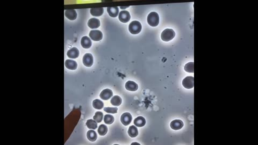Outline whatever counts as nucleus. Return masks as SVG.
Instances as JSON below:
<instances>
[{
	"mask_svg": "<svg viewBox=\"0 0 258 145\" xmlns=\"http://www.w3.org/2000/svg\"><path fill=\"white\" fill-rule=\"evenodd\" d=\"M148 23L151 27H155L159 23V16L157 13L152 12L148 15Z\"/></svg>",
	"mask_w": 258,
	"mask_h": 145,
	"instance_id": "f257e3e1",
	"label": "nucleus"
},
{
	"mask_svg": "<svg viewBox=\"0 0 258 145\" xmlns=\"http://www.w3.org/2000/svg\"><path fill=\"white\" fill-rule=\"evenodd\" d=\"M175 36L174 31L171 29H166L161 33V39L164 41H169L172 40Z\"/></svg>",
	"mask_w": 258,
	"mask_h": 145,
	"instance_id": "f03ea898",
	"label": "nucleus"
},
{
	"mask_svg": "<svg viewBox=\"0 0 258 145\" xmlns=\"http://www.w3.org/2000/svg\"><path fill=\"white\" fill-rule=\"evenodd\" d=\"M141 24L137 20L132 21L129 26V30L130 32L133 34H139L141 30Z\"/></svg>",
	"mask_w": 258,
	"mask_h": 145,
	"instance_id": "7ed1b4c3",
	"label": "nucleus"
},
{
	"mask_svg": "<svg viewBox=\"0 0 258 145\" xmlns=\"http://www.w3.org/2000/svg\"><path fill=\"white\" fill-rule=\"evenodd\" d=\"M182 85L186 89H191L194 87V78L193 76H187L182 81Z\"/></svg>",
	"mask_w": 258,
	"mask_h": 145,
	"instance_id": "20e7f679",
	"label": "nucleus"
},
{
	"mask_svg": "<svg viewBox=\"0 0 258 145\" xmlns=\"http://www.w3.org/2000/svg\"><path fill=\"white\" fill-rule=\"evenodd\" d=\"M89 37L93 41H101L103 38V34L101 31L94 30L91 31L89 33Z\"/></svg>",
	"mask_w": 258,
	"mask_h": 145,
	"instance_id": "39448f33",
	"label": "nucleus"
},
{
	"mask_svg": "<svg viewBox=\"0 0 258 145\" xmlns=\"http://www.w3.org/2000/svg\"><path fill=\"white\" fill-rule=\"evenodd\" d=\"M94 62L93 57L90 53H86L84 56L83 57V64L84 65L88 67H90L93 64Z\"/></svg>",
	"mask_w": 258,
	"mask_h": 145,
	"instance_id": "423d86ee",
	"label": "nucleus"
},
{
	"mask_svg": "<svg viewBox=\"0 0 258 145\" xmlns=\"http://www.w3.org/2000/svg\"><path fill=\"white\" fill-rule=\"evenodd\" d=\"M119 20L122 23H127L130 20L131 16L130 13L126 10L122 11L119 14Z\"/></svg>",
	"mask_w": 258,
	"mask_h": 145,
	"instance_id": "0eeeda50",
	"label": "nucleus"
},
{
	"mask_svg": "<svg viewBox=\"0 0 258 145\" xmlns=\"http://www.w3.org/2000/svg\"><path fill=\"white\" fill-rule=\"evenodd\" d=\"M132 120V116L129 112L124 113L121 116V122L125 126H127V125H129L131 123Z\"/></svg>",
	"mask_w": 258,
	"mask_h": 145,
	"instance_id": "6e6552de",
	"label": "nucleus"
},
{
	"mask_svg": "<svg viewBox=\"0 0 258 145\" xmlns=\"http://www.w3.org/2000/svg\"><path fill=\"white\" fill-rule=\"evenodd\" d=\"M113 92L110 89H106L102 91L100 95V97L101 99L107 101L112 96Z\"/></svg>",
	"mask_w": 258,
	"mask_h": 145,
	"instance_id": "1a4fd4ad",
	"label": "nucleus"
},
{
	"mask_svg": "<svg viewBox=\"0 0 258 145\" xmlns=\"http://www.w3.org/2000/svg\"><path fill=\"white\" fill-rule=\"evenodd\" d=\"M170 126L173 130H179L182 128V127L183 126V123L181 120L176 119L171 122Z\"/></svg>",
	"mask_w": 258,
	"mask_h": 145,
	"instance_id": "9d476101",
	"label": "nucleus"
},
{
	"mask_svg": "<svg viewBox=\"0 0 258 145\" xmlns=\"http://www.w3.org/2000/svg\"><path fill=\"white\" fill-rule=\"evenodd\" d=\"M88 25L92 29H97L100 26V21L95 18H91L88 22Z\"/></svg>",
	"mask_w": 258,
	"mask_h": 145,
	"instance_id": "9b49d317",
	"label": "nucleus"
},
{
	"mask_svg": "<svg viewBox=\"0 0 258 145\" xmlns=\"http://www.w3.org/2000/svg\"><path fill=\"white\" fill-rule=\"evenodd\" d=\"M91 15L95 17L101 16L104 13L103 8H92L90 10Z\"/></svg>",
	"mask_w": 258,
	"mask_h": 145,
	"instance_id": "f8f14e48",
	"label": "nucleus"
},
{
	"mask_svg": "<svg viewBox=\"0 0 258 145\" xmlns=\"http://www.w3.org/2000/svg\"><path fill=\"white\" fill-rule=\"evenodd\" d=\"M65 16L70 20H75L77 17V13L74 9L65 10Z\"/></svg>",
	"mask_w": 258,
	"mask_h": 145,
	"instance_id": "ddd939ff",
	"label": "nucleus"
},
{
	"mask_svg": "<svg viewBox=\"0 0 258 145\" xmlns=\"http://www.w3.org/2000/svg\"><path fill=\"white\" fill-rule=\"evenodd\" d=\"M125 88L129 91H135L138 90V85L134 81H129L125 83Z\"/></svg>",
	"mask_w": 258,
	"mask_h": 145,
	"instance_id": "4468645a",
	"label": "nucleus"
},
{
	"mask_svg": "<svg viewBox=\"0 0 258 145\" xmlns=\"http://www.w3.org/2000/svg\"><path fill=\"white\" fill-rule=\"evenodd\" d=\"M67 55L70 59H76L79 55V51L77 48L73 47L67 52Z\"/></svg>",
	"mask_w": 258,
	"mask_h": 145,
	"instance_id": "2eb2a0df",
	"label": "nucleus"
},
{
	"mask_svg": "<svg viewBox=\"0 0 258 145\" xmlns=\"http://www.w3.org/2000/svg\"><path fill=\"white\" fill-rule=\"evenodd\" d=\"M91 39L87 36H84L82 38L81 41V44L84 48H89L91 46Z\"/></svg>",
	"mask_w": 258,
	"mask_h": 145,
	"instance_id": "dca6fc26",
	"label": "nucleus"
},
{
	"mask_svg": "<svg viewBox=\"0 0 258 145\" xmlns=\"http://www.w3.org/2000/svg\"><path fill=\"white\" fill-rule=\"evenodd\" d=\"M65 65L66 67L70 70H75L77 66V62L72 60H66L65 62Z\"/></svg>",
	"mask_w": 258,
	"mask_h": 145,
	"instance_id": "f3484780",
	"label": "nucleus"
},
{
	"mask_svg": "<svg viewBox=\"0 0 258 145\" xmlns=\"http://www.w3.org/2000/svg\"><path fill=\"white\" fill-rule=\"evenodd\" d=\"M107 11L110 17H116L119 14V9L117 7H108Z\"/></svg>",
	"mask_w": 258,
	"mask_h": 145,
	"instance_id": "a211bd4d",
	"label": "nucleus"
},
{
	"mask_svg": "<svg viewBox=\"0 0 258 145\" xmlns=\"http://www.w3.org/2000/svg\"><path fill=\"white\" fill-rule=\"evenodd\" d=\"M146 124V120L144 117L139 116L134 120V124L136 126L141 127L144 126Z\"/></svg>",
	"mask_w": 258,
	"mask_h": 145,
	"instance_id": "6ab92c4d",
	"label": "nucleus"
},
{
	"mask_svg": "<svg viewBox=\"0 0 258 145\" xmlns=\"http://www.w3.org/2000/svg\"><path fill=\"white\" fill-rule=\"evenodd\" d=\"M128 134L132 138L136 137L138 135V128L134 125L130 126L128 130Z\"/></svg>",
	"mask_w": 258,
	"mask_h": 145,
	"instance_id": "aec40b11",
	"label": "nucleus"
},
{
	"mask_svg": "<svg viewBox=\"0 0 258 145\" xmlns=\"http://www.w3.org/2000/svg\"><path fill=\"white\" fill-rule=\"evenodd\" d=\"M87 138L89 141L91 142H94L96 141L97 139V135L96 133L93 130H89L87 132Z\"/></svg>",
	"mask_w": 258,
	"mask_h": 145,
	"instance_id": "412c9836",
	"label": "nucleus"
},
{
	"mask_svg": "<svg viewBox=\"0 0 258 145\" xmlns=\"http://www.w3.org/2000/svg\"><path fill=\"white\" fill-rule=\"evenodd\" d=\"M122 98L118 96H115L111 99L110 103L111 104L115 106H120L122 104Z\"/></svg>",
	"mask_w": 258,
	"mask_h": 145,
	"instance_id": "4be33fe9",
	"label": "nucleus"
},
{
	"mask_svg": "<svg viewBox=\"0 0 258 145\" xmlns=\"http://www.w3.org/2000/svg\"><path fill=\"white\" fill-rule=\"evenodd\" d=\"M93 106L95 109L97 110H101L104 107V104L100 99H96L93 102Z\"/></svg>",
	"mask_w": 258,
	"mask_h": 145,
	"instance_id": "5701e85b",
	"label": "nucleus"
},
{
	"mask_svg": "<svg viewBox=\"0 0 258 145\" xmlns=\"http://www.w3.org/2000/svg\"><path fill=\"white\" fill-rule=\"evenodd\" d=\"M86 124V126H87L88 128H89V129L95 130L97 127V122H96L95 120H93V119L88 120Z\"/></svg>",
	"mask_w": 258,
	"mask_h": 145,
	"instance_id": "b1692460",
	"label": "nucleus"
},
{
	"mask_svg": "<svg viewBox=\"0 0 258 145\" xmlns=\"http://www.w3.org/2000/svg\"><path fill=\"white\" fill-rule=\"evenodd\" d=\"M184 70L188 73H193L194 71V63L193 62H188L184 66Z\"/></svg>",
	"mask_w": 258,
	"mask_h": 145,
	"instance_id": "393cba45",
	"label": "nucleus"
},
{
	"mask_svg": "<svg viewBox=\"0 0 258 145\" xmlns=\"http://www.w3.org/2000/svg\"><path fill=\"white\" fill-rule=\"evenodd\" d=\"M97 131H98L99 135H102V136L105 135L108 132L107 126L106 125L102 124L99 126Z\"/></svg>",
	"mask_w": 258,
	"mask_h": 145,
	"instance_id": "a878e982",
	"label": "nucleus"
},
{
	"mask_svg": "<svg viewBox=\"0 0 258 145\" xmlns=\"http://www.w3.org/2000/svg\"><path fill=\"white\" fill-rule=\"evenodd\" d=\"M103 118V113L100 111H97L95 113V116L93 117V119L97 123H101Z\"/></svg>",
	"mask_w": 258,
	"mask_h": 145,
	"instance_id": "bb28decb",
	"label": "nucleus"
},
{
	"mask_svg": "<svg viewBox=\"0 0 258 145\" xmlns=\"http://www.w3.org/2000/svg\"><path fill=\"white\" fill-rule=\"evenodd\" d=\"M104 122L106 124L110 125L114 122V117L110 115H105L104 116Z\"/></svg>",
	"mask_w": 258,
	"mask_h": 145,
	"instance_id": "cd10ccee",
	"label": "nucleus"
},
{
	"mask_svg": "<svg viewBox=\"0 0 258 145\" xmlns=\"http://www.w3.org/2000/svg\"><path fill=\"white\" fill-rule=\"evenodd\" d=\"M118 109L117 107L115 108H110L107 107L104 108V111L109 113H116L117 112Z\"/></svg>",
	"mask_w": 258,
	"mask_h": 145,
	"instance_id": "c85d7f7f",
	"label": "nucleus"
},
{
	"mask_svg": "<svg viewBox=\"0 0 258 145\" xmlns=\"http://www.w3.org/2000/svg\"><path fill=\"white\" fill-rule=\"evenodd\" d=\"M134 144H137V145H139V144H138V143H132V145H134Z\"/></svg>",
	"mask_w": 258,
	"mask_h": 145,
	"instance_id": "c756f323",
	"label": "nucleus"
}]
</instances>
